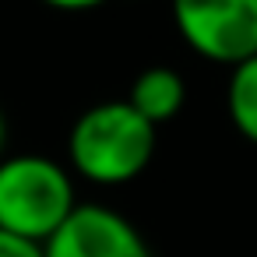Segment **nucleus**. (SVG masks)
Listing matches in <instances>:
<instances>
[{
  "label": "nucleus",
  "mask_w": 257,
  "mask_h": 257,
  "mask_svg": "<svg viewBox=\"0 0 257 257\" xmlns=\"http://www.w3.org/2000/svg\"><path fill=\"white\" fill-rule=\"evenodd\" d=\"M46 257H155L138 225L106 208V204H78L71 218L43 243Z\"/></svg>",
  "instance_id": "4"
},
{
  "label": "nucleus",
  "mask_w": 257,
  "mask_h": 257,
  "mask_svg": "<svg viewBox=\"0 0 257 257\" xmlns=\"http://www.w3.org/2000/svg\"><path fill=\"white\" fill-rule=\"evenodd\" d=\"M225 106H229L232 127L250 145H257V57L232 67V78L225 88Z\"/></svg>",
  "instance_id": "6"
},
{
  "label": "nucleus",
  "mask_w": 257,
  "mask_h": 257,
  "mask_svg": "<svg viewBox=\"0 0 257 257\" xmlns=\"http://www.w3.org/2000/svg\"><path fill=\"white\" fill-rule=\"evenodd\" d=\"M4 145H8V120H4V109H0V159H4Z\"/></svg>",
  "instance_id": "9"
},
{
  "label": "nucleus",
  "mask_w": 257,
  "mask_h": 257,
  "mask_svg": "<svg viewBox=\"0 0 257 257\" xmlns=\"http://www.w3.org/2000/svg\"><path fill=\"white\" fill-rule=\"evenodd\" d=\"M183 43L211 60L236 67L257 57V0H173Z\"/></svg>",
  "instance_id": "3"
},
{
  "label": "nucleus",
  "mask_w": 257,
  "mask_h": 257,
  "mask_svg": "<svg viewBox=\"0 0 257 257\" xmlns=\"http://www.w3.org/2000/svg\"><path fill=\"white\" fill-rule=\"evenodd\" d=\"M43 4H50L57 11H92V8L106 4V0H43Z\"/></svg>",
  "instance_id": "8"
},
{
  "label": "nucleus",
  "mask_w": 257,
  "mask_h": 257,
  "mask_svg": "<svg viewBox=\"0 0 257 257\" xmlns=\"http://www.w3.org/2000/svg\"><path fill=\"white\" fill-rule=\"evenodd\" d=\"M0 257H46V253H43V243H32L0 229Z\"/></svg>",
  "instance_id": "7"
},
{
  "label": "nucleus",
  "mask_w": 257,
  "mask_h": 257,
  "mask_svg": "<svg viewBox=\"0 0 257 257\" xmlns=\"http://www.w3.org/2000/svg\"><path fill=\"white\" fill-rule=\"evenodd\" d=\"M78 208L67 169L50 155L0 159V229L46 243Z\"/></svg>",
  "instance_id": "2"
},
{
  "label": "nucleus",
  "mask_w": 257,
  "mask_h": 257,
  "mask_svg": "<svg viewBox=\"0 0 257 257\" xmlns=\"http://www.w3.org/2000/svg\"><path fill=\"white\" fill-rule=\"evenodd\" d=\"M67 155L71 166L92 183H131L155 155V123H148L127 99L99 102L74 120Z\"/></svg>",
  "instance_id": "1"
},
{
  "label": "nucleus",
  "mask_w": 257,
  "mask_h": 257,
  "mask_svg": "<svg viewBox=\"0 0 257 257\" xmlns=\"http://www.w3.org/2000/svg\"><path fill=\"white\" fill-rule=\"evenodd\" d=\"M127 102L148 120V123H166V120H173L180 109H183V102H187V85H183V78L173 71V67H145L138 78H134V85H131V92H127Z\"/></svg>",
  "instance_id": "5"
}]
</instances>
